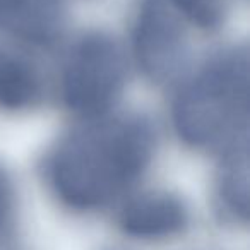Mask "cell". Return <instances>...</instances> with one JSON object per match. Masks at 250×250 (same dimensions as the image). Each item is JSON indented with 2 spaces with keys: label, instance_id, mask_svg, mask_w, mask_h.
Masks as SVG:
<instances>
[{
  "label": "cell",
  "instance_id": "1",
  "mask_svg": "<svg viewBox=\"0 0 250 250\" xmlns=\"http://www.w3.org/2000/svg\"><path fill=\"white\" fill-rule=\"evenodd\" d=\"M156 151V132L137 115L100 117L59 143L48 160L50 188L74 211H96L137 184Z\"/></svg>",
  "mask_w": 250,
  "mask_h": 250
},
{
  "label": "cell",
  "instance_id": "2",
  "mask_svg": "<svg viewBox=\"0 0 250 250\" xmlns=\"http://www.w3.org/2000/svg\"><path fill=\"white\" fill-rule=\"evenodd\" d=\"M249 65L245 46L226 50L180 87L173 125L187 146L225 154L249 143Z\"/></svg>",
  "mask_w": 250,
  "mask_h": 250
},
{
  "label": "cell",
  "instance_id": "3",
  "mask_svg": "<svg viewBox=\"0 0 250 250\" xmlns=\"http://www.w3.org/2000/svg\"><path fill=\"white\" fill-rule=\"evenodd\" d=\"M125 79L127 60L117 40L100 31L84 35L63 65V103L86 120L104 117L122 96Z\"/></svg>",
  "mask_w": 250,
  "mask_h": 250
},
{
  "label": "cell",
  "instance_id": "4",
  "mask_svg": "<svg viewBox=\"0 0 250 250\" xmlns=\"http://www.w3.org/2000/svg\"><path fill=\"white\" fill-rule=\"evenodd\" d=\"M188 24L170 0H144L134 28V53L154 81L171 79L188 57Z\"/></svg>",
  "mask_w": 250,
  "mask_h": 250
},
{
  "label": "cell",
  "instance_id": "5",
  "mask_svg": "<svg viewBox=\"0 0 250 250\" xmlns=\"http://www.w3.org/2000/svg\"><path fill=\"white\" fill-rule=\"evenodd\" d=\"M120 228L143 240H163L184 231L188 211L182 199L168 192H149L130 199L120 212Z\"/></svg>",
  "mask_w": 250,
  "mask_h": 250
},
{
  "label": "cell",
  "instance_id": "6",
  "mask_svg": "<svg viewBox=\"0 0 250 250\" xmlns=\"http://www.w3.org/2000/svg\"><path fill=\"white\" fill-rule=\"evenodd\" d=\"M65 19L63 0H0V31L29 45H52Z\"/></svg>",
  "mask_w": 250,
  "mask_h": 250
},
{
  "label": "cell",
  "instance_id": "7",
  "mask_svg": "<svg viewBox=\"0 0 250 250\" xmlns=\"http://www.w3.org/2000/svg\"><path fill=\"white\" fill-rule=\"evenodd\" d=\"M42 93V76L31 60L0 46V108L12 111L31 108Z\"/></svg>",
  "mask_w": 250,
  "mask_h": 250
},
{
  "label": "cell",
  "instance_id": "8",
  "mask_svg": "<svg viewBox=\"0 0 250 250\" xmlns=\"http://www.w3.org/2000/svg\"><path fill=\"white\" fill-rule=\"evenodd\" d=\"M218 199L221 208L235 221L249 218V143L223 154L218 177Z\"/></svg>",
  "mask_w": 250,
  "mask_h": 250
},
{
  "label": "cell",
  "instance_id": "9",
  "mask_svg": "<svg viewBox=\"0 0 250 250\" xmlns=\"http://www.w3.org/2000/svg\"><path fill=\"white\" fill-rule=\"evenodd\" d=\"M18 236V192L7 168L0 165V250H14Z\"/></svg>",
  "mask_w": 250,
  "mask_h": 250
},
{
  "label": "cell",
  "instance_id": "10",
  "mask_svg": "<svg viewBox=\"0 0 250 250\" xmlns=\"http://www.w3.org/2000/svg\"><path fill=\"white\" fill-rule=\"evenodd\" d=\"M182 18L202 31L218 28L228 9V0H170Z\"/></svg>",
  "mask_w": 250,
  "mask_h": 250
}]
</instances>
